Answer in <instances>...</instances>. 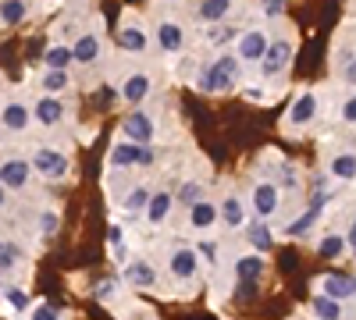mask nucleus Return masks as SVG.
<instances>
[{
  "label": "nucleus",
  "mask_w": 356,
  "mask_h": 320,
  "mask_svg": "<svg viewBox=\"0 0 356 320\" xmlns=\"http://www.w3.org/2000/svg\"><path fill=\"white\" fill-rule=\"evenodd\" d=\"M4 303L11 306V310H29V296H25V288H15V285H8L4 288Z\"/></svg>",
  "instance_id": "36"
},
{
  "label": "nucleus",
  "mask_w": 356,
  "mask_h": 320,
  "mask_svg": "<svg viewBox=\"0 0 356 320\" xmlns=\"http://www.w3.org/2000/svg\"><path fill=\"white\" fill-rule=\"evenodd\" d=\"M285 4H289V0H260V15L264 18H282Z\"/></svg>",
  "instance_id": "39"
},
{
  "label": "nucleus",
  "mask_w": 356,
  "mask_h": 320,
  "mask_svg": "<svg viewBox=\"0 0 356 320\" xmlns=\"http://www.w3.org/2000/svg\"><path fill=\"white\" fill-rule=\"evenodd\" d=\"M278 189H300V174H296V167H292V164H282Z\"/></svg>",
  "instance_id": "40"
},
{
  "label": "nucleus",
  "mask_w": 356,
  "mask_h": 320,
  "mask_svg": "<svg viewBox=\"0 0 356 320\" xmlns=\"http://www.w3.org/2000/svg\"><path fill=\"white\" fill-rule=\"evenodd\" d=\"M246 235H250V242L260 249V253H271V246H275V239H271V231H267L260 221L257 224H250V231H246Z\"/></svg>",
  "instance_id": "34"
},
{
  "label": "nucleus",
  "mask_w": 356,
  "mask_h": 320,
  "mask_svg": "<svg viewBox=\"0 0 356 320\" xmlns=\"http://www.w3.org/2000/svg\"><path fill=\"white\" fill-rule=\"evenodd\" d=\"M342 82L346 85H356V57H349V61L342 65Z\"/></svg>",
  "instance_id": "44"
},
{
  "label": "nucleus",
  "mask_w": 356,
  "mask_h": 320,
  "mask_svg": "<svg viewBox=\"0 0 356 320\" xmlns=\"http://www.w3.org/2000/svg\"><path fill=\"white\" fill-rule=\"evenodd\" d=\"M0 125H4L8 132H25L29 125H33V107H25L22 100H11L4 103V110H0Z\"/></svg>",
  "instance_id": "15"
},
{
  "label": "nucleus",
  "mask_w": 356,
  "mask_h": 320,
  "mask_svg": "<svg viewBox=\"0 0 356 320\" xmlns=\"http://www.w3.org/2000/svg\"><path fill=\"white\" fill-rule=\"evenodd\" d=\"M43 65H47V68H68V65H72V47H68V43L50 47V50L43 53Z\"/></svg>",
  "instance_id": "29"
},
{
  "label": "nucleus",
  "mask_w": 356,
  "mask_h": 320,
  "mask_svg": "<svg viewBox=\"0 0 356 320\" xmlns=\"http://www.w3.org/2000/svg\"><path fill=\"white\" fill-rule=\"evenodd\" d=\"M157 47L164 50V53H178L186 47V28H182V22H175V18H161L157 22Z\"/></svg>",
  "instance_id": "14"
},
{
  "label": "nucleus",
  "mask_w": 356,
  "mask_h": 320,
  "mask_svg": "<svg viewBox=\"0 0 356 320\" xmlns=\"http://www.w3.org/2000/svg\"><path fill=\"white\" fill-rule=\"evenodd\" d=\"M264 274V260L257 253H243L239 260H235V278H260Z\"/></svg>",
  "instance_id": "27"
},
{
  "label": "nucleus",
  "mask_w": 356,
  "mask_h": 320,
  "mask_svg": "<svg viewBox=\"0 0 356 320\" xmlns=\"http://www.w3.org/2000/svg\"><path fill=\"white\" fill-rule=\"evenodd\" d=\"M321 292L342 303V299H349V296H353V281H349V278H342V274H332V278H324V281H321Z\"/></svg>",
  "instance_id": "26"
},
{
  "label": "nucleus",
  "mask_w": 356,
  "mask_h": 320,
  "mask_svg": "<svg viewBox=\"0 0 356 320\" xmlns=\"http://www.w3.org/2000/svg\"><path fill=\"white\" fill-rule=\"evenodd\" d=\"M114 296H118V281H104V285L97 288V299H100V303H111Z\"/></svg>",
  "instance_id": "43"
},
{
  "label": "nucleus",
  "mask_w": 356,
  "mask_h": 320,
  "mask_svg": "<svg viewBox=\"0 0 356 320\" xmlns=\"http://www.w3.org/2000/svg\"><path fill=\"white\" fill-rule=\"evenodd\" d=\"M239 33H243V28H235V25H225V22H207L203 40L211 43V47H225V43H232Z\"/></svg>",
  "instance_id": "24"
},
{
  "label": "nucleus",
  "mask_w": 356,
  "mask_h": 320,
  "mask_svg": "<svg viewBox=\"0 0 356 320\" xmlns=\"http://www.w3.org/2000/svg\"><path fill=\"white\" fill-rule=\"evenodd\" d=\"M289 61H292V43L285 40V36H278V40H267V50H264V57H260V75L264 78H282L285 75V68H289Z\"/></svg>",
  "instance_id": "2"
},
{
  "label": "nucleus",
  "mask_w": 356,
  "mask_h": 320,
  "mask_svg": "<svg viewBox=\"0 0 356 320\" xmlns=\"http://www.w3.org/2000/svg\"><path fill=\"white\" fill-rule=\"evenodd\" d=\"M214 224H218V203L207 199V196H200L193 207H189V228H193V231H211Z\"/></svg>",
  "instance_id": "16"
},
{
  "label": "nucleus",
  "mask_w": 356,
  "mask_h": 320,
  "mask_svg": "<svg viewBox=\"0 0 356 320\" xmlns=\"http://www.w3.org/2000/svg\"><path fill=\"white\" fill-rule=\"evenodd\" d=\"M118 43H122L129 53H143L146 47H150V36H146V28L136 15H125L122 18V33H118Z\"/></svg>",
  "instance_id": "10"
},
{
  "label": "nucleus",
  "mask_w": 356,
  "mask_h": 320,
  "mask_svg": "<svg viewBox=\"0 0 356 320\" xmlns=\"http://www.w3.org/2000/svg\"><path fill=\"white\" fill-rule=\"evenodd\" d=\"M150 93H154V78H150V71H129V75L122 78V100H125L129 107H139Z\"/></svg>",
  "instance_id": "8"
},
{
  "label": "nucleus",
  "mask_w": 356,
  "mask_h": 320,
  "mask_svg": "<svg viewBox=\"0 0 356 320\" xmlns=\"http://www.w3.org/2000/svg\"><path fill=\"white\" fill-rule=\"evenodd\" d=\"M342 249H346V239L339 235V231H328V235L317 242V253H321V256H328V260L342 256Z\"/></svg>",
  "instance_id": "31"
},
{
  "label": "nucleus",
  "mask_w": 356,
  "mask_h": 320,
  "mask_svg": "<svg viewBox=\"0 0 356 320\" xmlns=\"http://www.w3.org/2000/svg\"><path fill=\"white\" fill-rule=\"evenodd\" d=\"M33 313H36V320H54V317H57V310H54V306H36Z\"/></svg>",
  "instance_id": "45"
},
{
  "label": "nucleus",
  "mask_w": 356,
  "mask_h": 320,
  "mask_svg": "<svg viewBox=\"0 0 356 320\" xmlns=\"http://www.w3.org/2000/svg\"><path fill=\"white\" fill-rule=\"evenodd\" d=\"M57 224H61L57 210H47V214H40V235H43V239H54V235H57Z\"/></svg>",
  "instance_id": "38"
},
{
  "label": "nucleus",
  "mask_w": 356,
  "mask_h": 320,
  "mask_svg": "<svg viewBox=\"0 0 356 320\" xmlns=\"http://www.w3.org/2000/svg\"><path fill=\"white\" fill-rule=\"evenodd\" d=\"M317 214H321V207H307V214H303V217H296V221H289V224H285V235H292V239H303L307 231L317 224Z\"/></svg>",
  "instance_id": "28"
},
{
  "label": "nucleus",
  "mask_w": 356,
  "mask_h": 320,
  "mask_svg": "<svg viewBox=\"0 0 356 320\" xmlns=\"http://www.w3.org/2000/svg\"><path fill=\"white\" fill-rule=\"evenodd\" d=\"M171 207H175V196H171V192H150V199H146V207H143V210H146V221L157 228V224L168 221Z\"/></svg>",
  "instance_id": "18"
},
{
  "label": "nucleus",
  "mask_w": 356,
  "mask_h": 320,
  "mask_svg": "<svg viewBox=\"0 0 356 320\" xmlns=\"http://www.w3.org/2000/svg\"><path fill=\"white\" fill-rule=\"evenodd\" d=\"M68 47H72V61H75V65H82V68L97 65V61H100V53H104L100 25H89L86 33H79V36H75V43H68Z\"/></svg>",
  "instance_id": "4"
},
{
  "label": "nucleus",
  "mask_w": 356,
  "mask_h": 320,
  "mask_svg": "<svg viewBox=\"0 0 356 320\" xmlns=\"http://www.w3.org/2000/svg\"><path fill=\"white\" fill-rule=\"evenodd\" d=\"M346 246H356V217L349 221V231H346Z\"/></svg>",
  "instance_id": "47"
},
{
  "label": "nucleus",
  "mask_w": 356,
  "mask_h": 320,
  "mask_svg": "<svg viewBox=\"0 0 356 320\" xmlns=\"http://www.w3.org/2000/svg\"><path fill=\"white\" fill-rule=\"evenodd\" d=\"M218 221H225L228 228H239L246 221V207L235 192H225V199L218 203Z\"/></svg>",
  "instance_id": "19"
},
{
  "label": "nucleus",
  "mask_w": 356,
  "mask_h": 320,
  "mask_svg": "<svg viewBox=\"0 0 356 320\" xmlns=\"http://www.w3.org/2000/svg\"><path fill=\"white\" fill-rule=\"evenodd\" d=\"M18 260H22V246L15 242H0V274H8L18 267Z\"/></svg>",
  "instance_id": "33"
},
{
  "label": "nucleus",
  "mask_w": 356,
  "mask_h": 320,
  "mask_svg": "<svg viewBox=\"0 0 356 320\" xmlns=\"http://www.w3.org/2000/svg\"><path fill=\"white\" fill-rule=\"evenodd\" d=\"M267 50V33L264 28H246V33L235 36V57H239L243 65H257Z\"/></svg>",
  "instance_id": "6"
},
{
  "label": "nucleus",
  "mask_w": 356,
  "mask_h": 320,
  "mask_svg": "<svg viewBox=\"0 0 356 320\" xmlns=\"http://www.w3.org/2000/svg\"><path fill=\"white\" fill-rule=\"evenodd\" d=\"M107 239H111V246L118 249V246H122V228H118V224H114V228H111V235H107Z\"/></svg>",
  "instance_id": "46"
},
{
  "label": "nucleus",
  "mask_w": 356,
  "mask_h": 320,
  "mask_svg": "<svg viewBox=\"0 0 356 320\" xmlns=\"http://www.w3.org/2000/svg\"><path fill=\"white\" fill-rule=\"evenodd\" d=\"M129 288H154L157 285V271L146 264V260H125V271H122Z\"/></svg>",
  "instance_id": "17"
},
{
  "label": "nucleus",
  "mask_w": 356,
  "mask_h": 320,
  "mask_svg": "<svg viewBox=\"0 0 356 320\" xmlns=\"http://www.w3.org/2000/svg\"><path fill=\"white\" fill-rule=\"evenodd\" d=\"M29 18V0H0V22L4 25H22Z\"/></svg>",
  "instance_id": "25"
},
{
  "label": "nucleus",
  "mask_w": 356,
  "mask_h": 320,
  "mask_svg": "<svg viewBox=\"0 0 356 320\" xmlns=\"http://www.w3.org/2000/svg\"><path fill=\"white\" fill-rule=\"evenodd\" d=\"M328 174H332V178H339V182H353L356 178V153H349V150L335 153L328 160Z\"/></svg>",
  "instance_id": "20"
},
{
  "label": "nucleus",
  "mask_w": 356,
  "mask_h": 320,
  "mask_svg": "<svg viewBox=\"0 0 356 320\" xmlns=\"http://www.w3.org/2000/svg\"><path fill=\"white\" fill-rule=\"evenodd\" d=\"M339 118L346 121V125H356V93L342 103V110H339Z\"/></svg>",
  "instance_id": "42"
},
{
  "label": "nucleus",
  "mask_w": 356,
  "mask_h": 320,
  "mask_svg": "<svg viewBox=\"0 0 356 320\" xmlns=\"http://www.w3.org/2000/svg\"><path fill=\"white\" fill-rule=\"evenodd\" d=\"M310 310H314L317 317H328V320L342 317V303H339V299H332V296H324V292L314 299V306H310Z\"/></svg>",
  "instance_id": "32"
},
{
  "label": "nucleus",
  "mask_w": 356,
  "mask_h": 320,
  "mask_svg": "<svg viewBox=\"0 0 356 320\" xmlns=\"http://www.w3.org/2000/svg\"><path fill=\"white\" fill-rule=\"evenodd\" d=\"M349 249H353V256H356V246H349Z\"/></svg>",
  "instance_id": "49"
},
{
  "label": "nucleus",
  "mask_w": 356,
  "mask_h": 320,
  "mask_svg": "<svg viewBox=\"0 0 356 320\" xmlns=\"http://www.w3.org/2000/svg\"><path fill=\"white\" fill-rule=\"evenodd\" d=\"M68 85H72V78H68V68H47L43 75H40V90L43 93H65L68 90Z\"/></svg>",
  "instance_id": "23"
},
{
  "label": "nucleus",
  "mask_w": 356,
  "mask_h": 320,
  "mask_svg": "<svg viewBox=\"0 0 356 320\" xmlns=\"http://www.w3.org/2000/svg\"><path fill=\"white\" fill-rule=\"evenodd\" d=\"M232 8H235V0H200L196 15H200L203 22H225V18L232 15Z\"/></svg>",
  "instance_id": "22"
},
{
  "label": "nucleus",
  "mask_w": 356,
  "mask_h": 320,
  "mask_svg": "<svg viewBox=\"0 0 356 320\" xmlns=\"http://www.w3.org/2000/svg\"><path fill=\"white\" fill-rule=\"evenodd\" d=\"M29 178H33V164L29 160H22V157H11V160H4V167H0V185L4 189H25L29 185Z\"/></svg>",
  "instance_id": "13"
},
{
  "label": "nucleus",
  "mask_w": 356,
  "mask_h": 320,
  "mask_svg": "<svg viewBox=\"0 0 356 320\" xmlns=\"http://www.w3.org/2000/svg\"><path fill=\"white\" fill-rule=\"evenodd\" d=\"M4 192H8V189H4V185H0V207H4Z\"/></svg>",
  "instance_id": "48"
},
{
  "label": "nucleus",
  "mask_w": 356,
  "mask_h": 320,
  "mask_svg": "<svg viewBox=\"0 0 356 320\" xmlns=\"http://www.w3.org/2000/svg\"><path fill=\"white\" fill-rule=\"evenodd\" d=\"M146 199H150V189H146V185H136L132 192H125L122 210H125V214H139V210L146 207Z\"/></svg>",
  "instance_id": "30"
},
{
  "label": "nucleus",
  "mask_w": 356,
  "mask_h": 320,
  "mask_svg": "<svg viewBox=\"0 0 356 320\" xmlns=\"http://www.w3.org/2000/svg\"><path fill=\"white\" fill-rule=\"evenodd\" d=\"M29 164H33L36 174H43V178L57 182V178H68V171H72V160L65 153H57L50 146H36L33 157H29Z\"/></svg>",
  "instance_id": "3"
},
{
  "label": "nucleus",
  "mask_w": 356,
  "mask_h": 320,
  "mask_svg": "<svg viewBox=\"0 0 356 320\" xmlns=\"http://www.w3.org/2000/svg\"><path fill=\"white\" fill-rule=\"evenodd\" d=\"M250 203H253L257 217H275L278 207H282V189H278V182H257Z\"/></svg>",
  "instance_id": "7"
},
{
  "label": "nucleus",
  "mask_w": 356,
  "mask_h": 320,
  "mask_svg": "<svg viewBox=\"0 0 356 320\" xmlns=\"http://www.w3.org/2000/svg\"><path fill=\"white\" fill-rule=\"evenodd\" d=\"M168 267L175 274V281H196L200 274V253L193 246H175L168 256Z\"/></svg>",
  "instance_id": "5"
},
{
  "label": "nucleus",
  "mask_w": 356,
  "mask_h": 320,
  "mask_svg": "<svg viewBox=\"0 0 356 320\" xmlns=\"http://www.w3.org/2000/svg\"><path fill=\"white\" fill-rule=\"evenodd\" d=\"M200 196H203V185H200V182H186L182 189H178V196H175V199H178V207H193V203H196Z\"/></svg>",
  "instance_id": "35"
},
{
  "label": "nucleus",
  "mask_w": 356,
  "mask_h": 320,
  "mask_svg": "<svg viewBox=\"0 0 356 320\" xmlns=\"http://www.w3.org/2000/svg\"><path fill=\"white\" fill-rule=\"evenodd\" d=\"M65 103L61 100H57L54 93H43L36 103H33V121H40L43 128H54V125H61L65 121Z\"/></svg>",
  "instance_id": "11"
},
{
  "label": "nucleus",
  "mask_w": 356,
  "mask_h": 320,
  "mask_svg": "<svg viewBox=\"0 0 356 320\" xmlns=\"http://www.w3.org/2000/svg\"><path fill=\"white\" fill-rule=\"evenodd\" d=\"M122 135L132 139V142H154V135H157V128H154V114L132 110L129 118L122 121Z\"/></svg>",
  "instance_id": "9"
},
{
  "label": "nucleus",
  "mask_w": 356,
  "mask_h": 320,
  "mask_svg": "<svg viewBox=\"0 0 356 320\" xmlns=\"http://www.w3.org/2000/svg\"><path fill=\"white\" fill-rule=\"evenodd\" d=\"M139 150H143V142H118V146L111 150V167H136L139 164Z\"/></svg>",
  "instance_id": "21"
},
{
  "label": "nucleus",
  "mask_w": 356,
  "mask_h": 320,
  "mask_svg": "<svg viewBox=\"0 0 356 320\" xmlns=\"http://www.w3.org/2000/svg\"><path fill=\"white\" fill-rule=\"evenodd\" d=\"M239 57L235 53H221L218 61H211L200 71V90L203 93H232L235 82H239Z\"/></svg>",
  "instance_id": "1"
},
{
  "label": "nucleus",
  "mask_w": 356,
  "mask_h": 320,
  "mask_svg": "<svg viewBox=\"0 0 356 320\" xmlns=\"http://www.w3.org/2000/svg\"><path fill=\"white\" fill-rule=\"evenodd\" d=\"M253 299H257V281L239 278V285H235V303H253Z\"/></svg>",
  "instance_id": "37"
},
{
  "label": "nucleus",
  "mask_w": 356,
  "mask_h": 320,
  "mask_svg": "<svg viewBox=\"0 0 356 320\" xmlns=\"http://www.w3.org/2000/svg\"><path fill=\"white\" fill-rule=\"evenodd\" d=\"M314 118H317V93L303 90L289 107V128H307Z\"/></svg>",
  "instance_id": "12"
},
{
  "label": "nucleus",
  "mask_w": 356,
  "mask_h": 320,
  "mask_svg": "<svg viewBox=\"0 0 356 320\" xmlns=\"http://www.w3.org/2000/svg\"><path fill=\"white\" fill-rule=\"evenodd\" d=\"M196 253H200V256H207V264H218V253H221V249H218V242L203 239V242L196 246Z\"/></svg>",
  "instance_id": "41"
}]
</instances>
